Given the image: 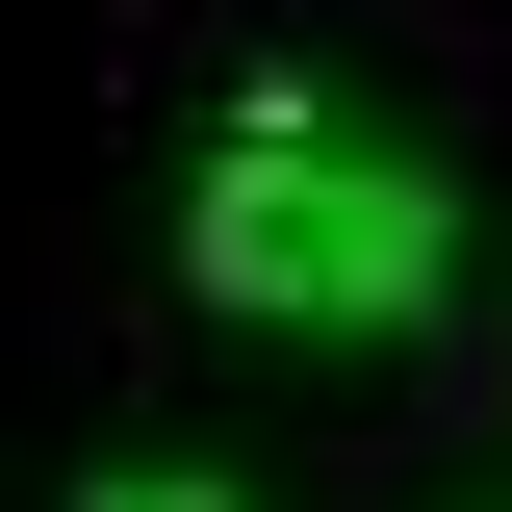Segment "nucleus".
Here are the masks:
<instances>
[{
  "instance_id": "1",
  "label": "nucleus",
  "mask_w": 512,
  "mask_h": 512,
  "mask_svg": "<svg viewBox=\"0 0 512 512\" xmlns=\"http://www.w3.org/2000/svg\"><path fill=\"white\" fill-rule=\"evenodd\" d=\"M436 256H461V205L410 180V154H333V128H282V103L180 180V282L231 333H410Z\"/></svg>"
},
{
  "instance_id": "2",
  "label": "nucleus",
  "mask_w": 512,
  "mask_h": 512,
  "mask_svg": "<svg viewBox=\"0 0 512 512\" xmlns=\"http://www.w3.org/2000/svg\"><path fill=\"white\" fill-rule=\"evenodd\" d=\"M77 512H231V487H205V461H128V487H77Z\"/></svg>"
}]
</instances>
